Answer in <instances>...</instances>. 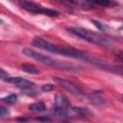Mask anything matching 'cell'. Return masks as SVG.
Masks as SVG:
<instances>
[{
	"mask_svg": "<svg viewBox=\"0 0 123 123\" xmlns=\"http://www.w3.org/2000/svg\"><path fill=\"white\" fill-rule=\"evenodd\" d=\"M22 54L25 55L26 57H29L31 59H34V60L39 62L40 63L46 64V65L54 67V68H58V69L64 70V71H69V72H80V71H82V68L80 66H78V65H75V64H72V63H68V62L56 61V60L52 59L51 57L43 55V54L38 53V52H36L35 50H33L31 48L22 49Z\"/></svg>",
	"mask_w": 123,
	"mask_h": 123,
	"instance_id": "7a4b0ae2",
	"label": "cell"
},
{
	"mask_svg": "<svg viewBox=\"0 0 123 123\" xmlns=\"http://www.w3.org/2000/svg\"><path fill=\"white\" fill-rule=\"evenodd\" d=\"M41 89H42L43 91L48 92V91H51V90L54 89V86L51 85V84H45V85H43V86H41Z\"/></svg>",
	"mask_w": 123,
	"mask_h": 123,
	"instance_id": "4fadbf2b",
	"label": "cell"
},
{
	"mask_svg": "<svg viewBox=\"0 0 123 123\" xmlns=\"http://www.w3.org/2000/svg\"><path fill=\"white\" fill-rule=\"evenodd\" d=\"M18 120H21V121H26L27 119H25V118H19Z\"/></svg>",
	"mask_w": 123,
	"mask_h": 123,
	"instance_id": "ac0fdd59",
	"label": "cell"
},
{
	"mask_svg": "<svg viewBox=\"0 0 123 123\" xmlns=\"http://www.w3.org/2000/svg\"><path fill=\"white\" fill-rule=\"evenodd\" d=\"M92 1L101 6H109L110 5V0H92Z\"/></svg>",
	"mask_w": 123,
	"mask_h": 123,
	"instance_id": "5bb4252c",
	"label": "cell"
},
{
	"mask_svg": "<svg viewBox=\"0 0 123 123\" xmlns=\"http://www.w3.org/2000/svg\"><path fill=\"white\" fill-rule=\"evenodd\" d=\"M32 86H30V87H25V88H22V91H23V93L24 94H26V95H30V96H34V95H37L38 92H37V90H36V89H33V88H31Z\"/></svg>",
	"mask_w": 123,
	"mask_h": 123,
	"instance_id": "8fae6325",
	"label": "cell"
},
{
	"mask_svg": "<svg viewBox=\"0 0 123 123\" xmlns=\"http://www.w3.org/2000/svg\"><path fill=\"white\" fill-rule=\"evenodd\" d=\"M53 80L61 87H62L63 89H65L69 93H71L73 95H76V96H84V97H86L85 92L78 86H76L75 84H73L72 82H70L68 80H65V79H62L61 77H58V76H54L53 77Z\"/></svg>",
	"mask_w": 123,
	"mask_h": 123,
	"instance_id": "5b68a950",
	"label": "cell"
},
{
	"mask_svg": "<svg viewBox=\"0 0 123 123\" xmlns=\"http://www.w3.org/2000/svg\"><path fill=\"white\" fill-rule=\"evenodd\" d=\"M17 4L25 11L31 12V13H36V14H45L48 16H57L59 15V12L57 11L51 10L49 8H45L43 6H40L33 1L30 0H15Z\"/></svg>",
	"mask_w": 123,
	"mask_h": 123,
	"instance_id": "277c9868",
	"label": "cell"
},
{
	"mask_svg": "<svg viewBox=\"0 0 123 123\" xmlns=\"http://www.w3.org/2000/svg\"><path fill=\"white\" fill-rule=\"evenodd\" d=\"M66 30L70 34H72L76 37H79L82 39L86 40L90 43L99 45V46L111 48L114 44V41L111 38H110L108 37H104L100 34L94 33L87 29H84V28H80V27H68V28H66Z\"/></svg>",
	"mask_w": 123,
	"mask_h": 123,
	"instance_id": "3957f363",
	"label": "cell"
},
{
	"mask_svg": "<svg viewBox=\"0 0 123 123\" xmlns=\"http://www.w3.org/2000/svg\"><path fill=\"white\" fill-rule=\"evenodd\" d=\"M55 105L57 107H62V108H65L70 106L69 100L67 99L66 96L62 95V94H57L55 97Z\"/></svg>",
	"mask_w": 123,
	"mask_h": 123,
	"instance_id": "52a82bcc",
	"label": "cell"
},
{
	"mask_svg": "<svg viewBox=\"0 0 123 123\" xmlns=\"http://www.w3.org/2000/svg\"><path fill=\"white\" fill-rule=\"evenodd\" d=\"M36 120H38V121H50V119L49 118H40V117H37V118H36Z\"/></svg>",
	"mask_w": 123,
	"mask_h": 123,
	"instance_id": "e0dca14e",
	"label": "cell"
},
{
	"mask_svg": "<svg viewBox=\"0 0 123 123\" xmlns=\"http://www.w3.org/2000/svg\"><path fill=\"white\" fill-rule=\"evenodd\" d=\"M20 69L26 73H29V74H38L39 73L38 69L32 64H22L20 66Z\"/></svg>",
	"mask_w": 123,
	"mask_h": 123,
	"instance_id": "9c48e42d",
	"label": "cell"
},
{
	"mask_svg": "<svg viewBox=\"0 0 123 123\" xmlns=\"http://www.w3.org/2000/svg\"><path fill=\"white\" fill-rule=\"evenodd\" d=\"M10 77H11V75L10 74H8L3 68H1L0 67V80H2V81H4V82H8V80L10 79Z\"/></svg>",
	"mask_w": 123,
	"mask_h": 123,
	"instance_id": "7c38bea8",
	"label": "cell"
},
{
	"mask_svg": "<svg viewBox=\"0 0 123 123\" xmlns=\"http://www.w3.org/2000/svg\"><path fill=\"white\" fill-rule=\"evenodd\" d=\"M7 83H10V84H12L20 88H25V87H30V86H33L35 84L31 81H28L26 79H23V78H20V77H10V79L8 80Z\"/></svg>",
	"mask_w": 123,
	"mask_h": 123,
	"instance_id": "8992f818",
	"label": "cell"
},
{
	"mask_svg": "<svg viewBox=\"0 0 123 123\" xmlns=\"http://www.w3.org/2000/svg\"><path fill=\"white\" fill-rule=\"evenodd\" d=\"M0 22H1V20H0Z\"/></svg>",
	"mask_w": 123,
	"mask_h": 123,
	"instance_id": "d6986e66",
	"label": "cell"
},
{
	"mask_svg": "<svg viewBox=\"0 0 123 123\" xmlns=\"http://www.w3.org/2000/svg\"><path fill=\"white\" fill-rule=\"evenodd\" d=\"M57 1L62 3V4H75L76 3L75 0H57Z\"/></svg>",
	"mask_w": 123,
	"mask_h": 123,
	"instance_id": "2e32d148",
	"label": "cell"
},
{
	"mask_svg": "<svg viewBox=\"0 0 123 123\" xmlns=\"http://www.w3.org/2000/svg\"><path fill=\"white\" fill-rule=\"evenodd\" d=\"M32 44L39 49H42L44 51H47V52H50V53H53L56 55H61V56L68 57V58L85 61L86 62H91V63L97 65L98 67H102V65L104 63V62H102L101 60L91 57L86 52L74 49L72 47H61V46L55 45L40 37H35L32 39Z\"/></svg>",
	"mask_w": 123,
	"mask_h": 123,
	"instance_id": "6da1fadb",
	"label": "cell"
},
{
	"mask_svg": "<svg viewBox=\"0 0 123 123\" xmlns=\"http://www.w3.org/2000/svg\"><path fill=\"white\" fill-rule=\"evenodd\" d=\"M9 113H10V111H9L8 109H6V108L0 106V116H6V115H8Z\"/></svg>",
	"mask_w": 123,
	"mask_h": 123,
	"instance_id": "9a60e30c",
	"label": "cell"
},
{
	"mask_svg": "<svg viewBox=\"0 0 123 123\" xmlns=\"http://www.w3.org/2000/svg\"><path fill=\"white\" fill-rule=\"evenodd\" d=\"M1 101L5 102V103H8V104H14L17 102V95L15 94H11L9 96H6L4 98L1 99Z\"/></svg>",
	"mask_w": 123,
	"mask_h": 123,
	"instance_id": "30bf717a",
	"label": "cell"
},
{
	"mask_svg": "<svg viewBox=\"0 0 123 123\" xmlns=\"http://www.w3.org/2000/svg\"><path fill=\"white\" fill-rule=\"evenodd\" d=\"M44 110H45V105L42 102H37L29 106V111H31L32 112L39 113V112H42Z\"/></svg>",
	"mask_w": 123,
	"mask_h": 123,
	"instance_id": "ba28073f",
	"label": "cell"
}]
</instances>
